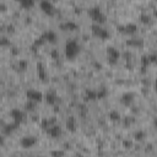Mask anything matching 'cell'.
Here are the masks:
<instances>
[{
    "label": "cell",
    "instance_id": "30bf717a",
    "mask_svg": "<svg viewBox=\"0 0 157 157\" xmlns=\"http://www.w3.org/2000/svg\"><path fill=\"white\" fill-rule=\"evenodd\" d=\"M43 39L45 42H55L57 41V33L54 32V31H47L45 33H43Z\"/></svg>",
    "mask_w": 157,
    "mask_h": 157
},
{
    "label": "cell",
    "instance_id": "277c9868",
    "mask_svg": "<svg viewBox=\"0 0 157 157\" xmlns=\"http://www.w3.org/2000/svg\"><path fill=\"white\" fill-rule=\"evenodd\" d=\"M20 144H21V146L23 149H31V147H33L37 144V139L35 136H31V135L23 136L21 139V141H20Z\"/></svg>",
    "mask_w": 157,
    "mask_h": 157
},
{
    "label": "cell",
    "instance_id": "8992f818",
    "mask_svg": "<svg viewBox=\"0 0 157 157\" xmlns=\"http://www.w3.org/2000/svg\"><path fill=\"white\" fill-rule=\"evenodd\" d=\"M10 114H11V118L14 119V123H15V124L21 123V122L23 120V117H25V115H23V112L20 111V109H17V108L11 109Z\"/></svg>",
    "mask_w": 157,
    "mask_h": 157
},
{
    "label": "cell",
    "instance_id": "4fadbf2b",
    "mask_svg": "<svg viewBox=\"0 0 157 157\" xmlns=\"http://www.w3.org/2000/svg\"><path fill=\"white\" fill-rule=\"evenodd\" d=\"M109 119L111 120H113V122H117V120H119L120 119V113L118 112V111H111L109 112Z\"/></svg>",
    "mask_w": 157,
    "mask_h": 157
},
{
    "label": "cell",
    "instance_id": "9c48e42d",
    "mask_svg": "<svg viewBox=\"0 0 157 157\" xmlns=\"http://www.w3.org/2000/svg\"><path fill=\"white\" fill-rule=\"evenodd\" d=\"M39 6H41V9L45 12V14H53L54 12V6H53V4L51 3V2H41L39 3Z\"/></svg>",
    "mask_w": 157,
    "mask_h": 157
},
{
    "label": "cell",
    "instance_id": "e0dca14e",
    "mask_svg": "<svg viewBox=\"0 0 157 157\" xmlns=\"http://www.w3.org/2000/svg\"><path fill=\"white\" fill-rule=\"evenodd\" d=\"M122 101H123L125 104H127V103H130V102L133 101V95H131V93H127V95H124V96H123Z\"/></svg>",
    "mask_w": 157,
    "mask_h": 157
},
{
    "label": "cell",
    "instance_id": "52a82bcc",
    "mask_svg": "<svg viewBox=\"0 0 157 157\" xmlns=\"http://www.w3.org/2000/svg\"><path fill=\"white\" fill-rule=\"evenodd\" d=\"M107 54H108V59L111 60L112 63H115L119 57H120V53L118 52L117 48H114V47H108L107 48Z\"/></svg>",
    "mask_w": 157,
    "mask_h": 157
},
{
    "label": "cell",
    "instance_id": "6da1fadb",
    "mask_svg": "<svg viewBox=\"0 0 157 157\" xmlns=\"http://www.w3.org/2000/svg\"><path fill=\"white\" fill-rule=\"evenodd\" d=\"M88 14H90L91 19H92L93 21L97 22V25H100V23H102V22L106 21V15H104V14L102 12V10H101L100 8H97V6L91 8V9L88 10Z\"/></svg>",
    "mask_w": 157,
    "mask_h": 157
},
{
    "label": "cell",
    "instance_id": "7402d4cb",
    "mask_svg": "<svg viewBox=\"0 0 157 157\" xmlns=\"http://www.w3.org/2000/svg\"><path fill=\"white\" fill-rule=\"evenodd\" d=\"M141 20H143L144 22H149L150 21V16H149V15H143V16H141Z\"/></svg>",
    "mask_w": 157,
    "mask_h": 157
},
{
    "label": "cell",
    "instance_id": "9a60e30c",
    "mask_svg": "<svg viewBox=\"0 0 157 157\" xmlns=\"http://www.w3.org/2000/svg\"><path fill=\"white\" fill-rule=\"evenodd\" d=\"M66 128L70 129V130H75V119L72 117L68 118V120H66Z\"/></svg>",
    "mask_w": 157,
    "mask_h": 157
},
{
    "label": "cell",
    "instance_id": "d6986e66",
    "mask_svg": "<svg viewBox=\"0 0 157 157\" xmlns=\"http://www.w3.org/2000/svg\"><path fill=\"white\" fill-rule=\"evenodd\" d=\"M145 137V133L144 131H137V133H135V139L136 140H143Z\"/></svg>",
    "mask_w": 157,
    "mask_h": 157
},
{
    "label": "cell",
    "instance_id": "5bb4252c",
    "mask_svg": "<svg viewBox=\"0 0 157 157\" xmlns=\"http://www.w3.org/2000/svg\"><path fill=\"white\" fill-rule=\"evenodd\" d=\"M124 28H125V32H128V33H134V32H136L137 26H136L135 23H128Z\"/></svg>",
    "mask_w": 157,
    "mask_h": 157
},
{
    "label": "cell",
    "instance_id": "3957f363",
    "mask_svg": "<svg viewBox=\"0 0 157 157\" xmlns=\"http://www.w3.org/2000/svg\"><path fill=\"white\" fill-rule=\"evenodd\" d=\"M92 31H93V33H95V36H97L98 38H101V39H107L108 37H109V32L106 29V28H103V27H101L100 25H93L92 26Z\"/></svg>",
    "mask_w": 157,
    "mask_h": 157
},
{
    "label": "cell",
    "instance_id": "7a4b0ae2",
    "mask_svg": "<svg viewBox=\"0 0 157 157\" xmlns=\"http://www.w3.org/2000/svg\"><path fill=\"white\" fill-rule=\"evenodd\" d=\"M65 52L69 59H74L78 54V52H80V47H78V44L75 41H69L65 45Z\"/></svg>",
    "mask_w": 157,
    "mask_h": 157
},
{
    "label": "cell",
    "instance_id": "5b68a950",
    "mask_svg": "<svg viewBox=\"0 0 157 157\" xmlns=\"http://www.w3.org/2000/svg\"><path fill=\"white\" fill-rule=\"evenodd\" d=\"M27 97L31 102H41L44 96L37 90H28L27 91Z\"/></svg>",
    "mask_w": 157,
    "mask_h": 157
},
{
    "label": "cell",
    "instance_id": "2e32d148",
    "mask_svg": "<svg viewBox=\"0 0 157 157\" xmlns=\"http://www.w3.org/2000/svg\"><path fill=\"white\" fill-rule=\"evenodd\" d=\"M20 5H21L22 8L28 9V8H32V6L35 5V2H32V0H22V2L20 3Z\"/></svg>",
    "mask_w": 157,
    "mask_h": 157
},
{
    "label": "cell",
    "instance_id": "8fae6325",
    "mask_svg": "<svg viewBox=\"0 0 157 157\" xmlns=\"http://www.w3.org/2000/svg\"><path fill=\"white\" fill-rule=\"evenodd\" d=\"M60 27L64 29V31H74V29L77 28V25L74 21H66V22H64L63 25H60Z\"/></svg>",
    "mask_w": 157,
    "mask_h": 157
},
{
    "label": "cell",
    "instance_id": "ac0fdd59",
    "mask_svg": "<svg viewBox=\"0 0 157 157\" xmlns=\"http://www.w3.org/2000/svg\"><path fill=\"white\" fill-rule=\"evenodd\" d=\"M51 155H52V157H64V151L63 150H55V151H52Z\"/></svg>",
    "mask_w": 157,
    "mask_h": 157
},
{
    "label": "cell",
    "instance_id": "ba28073f",
    "mask_svg": "<svg viewBox=\"0 0 157 157\" xmlns=\"http://www.w3.org/2000/svg\"><path fill=\"white\" fill-rule=\"evenodd\" d=\"M47 131H48V134L52 136V137H58L61 135V128L59 127V125H51V127L47 129Z\"/></svg>",
    "mask_w": 157,
    "mask_h": 157
},
{
    "label": "cell",
    "instance_id": "ffe728a7",
    "mask_svg": "<svg viewBox=\"0 0 157 157\" xmlns=\"http://www.w3.org/2000/svg\"><path fill=\"white\" fill-rule=\"evenodd\" d=\"M19 68H20L21 70H25V69L27 68V61H26V60H20V61H19Z\"/></svg>",
    "mask_w": 157,
    "mask_h": 157
},
{
    "label": "cell",
    "instance_id": "7c38bea8",
    "mask_svg": "<svg viewBox=\"0 0 157 157\" xmlns=\"http://www.w3.org/2000/svg\"><path fill=\"white\" fill-rule=\"evenodd\" d=\"M43 98H45V101H47V103H49V104H54L55 102H57V96L54 95V93H47L45 95V97H43Z\"/></svg>",
    "mask_w": 157,
    "mask_h": 157
},
{
    "label": "cell",
    "instance_id": "44dd1931",
    "mask_svg": "<svg viewBox=\"0 0 157 157\" xmlns=\"http://www.w3.org/2000/svg\"><path fill=\"white\" fill-rule=\"evenodd\" d=\"M9 43H10V41H9L8 38H5V37L0 38V44H2V45H8Z\"/></svg>",
    "mask_w": 157,
    "mask_h": 157
}]
</instances>
